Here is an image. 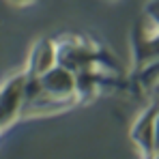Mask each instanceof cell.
<instances>
[{
	"instance_id": "7",
	"label": "cell",
	"mask_w": 159,
	"mask_h": 159,
	"mask_svg": "<svg viewBox=\"0 0 159 159\" xmlns=\"http://www.w3.org/2000/svg\"><path fill=\"white\" fill-rule=\"evenodd\" d=\"M151 159H159V151H157V153H155V155H153Z\"/></svg>"
},
{
	"instance_id": "4",
	"label": "cell",
	"mask_w": 159,
	"mask_h": 159,
	"mask_svg": "<svg viewBox=\"0 0 159 159\" xmlns=\"http://www.w3.org/2000/svg\"><path fill=\"white\" fill-rule=\"evenodd\" d=\"M56 65V43L50 39H41L30 52V78L43 75Z\"/></svg>"
},
{
	"instance_id": "8",
	"label": "cell",
	"mask_w": 159,
	"mask_h": 159,
	"mask_svg": "<svg viewBox=\"0 0 159 159\" xmlns=\"http://www.w3.org/2000/svg\"><path fill=\"white\" fill-rule=\"evenodd\" d=\"M15 2H30V0H15Z\"/></svg>"
},
{
	"instance_id": "3",
	"label": "cell",
	"mask_w": 159,
	"mask_h": 159,
	"mask_svg": "<svg viewBox=\"0 0 159 159\" xmlns=\"http://www.w3.org/2000/svg\"><path fill=\"white\" fill-rule=\"evenodd\" d=\"M159 112V101H153L140 112V116L131 125V140L140 151L142 159H151L157 153L155 146V118Z\"/></svg>"
},
{
	"instance_id": "6",
	"label": "cell",
	"mask_w": 159,
	"mask_h": 159,
	"mask_svg": "<svg viewBox=\"0 0 159 159\" xmlns=\"http://www.w3.org/2000/svg\"><path fill=\"white\" fill-rule=\"evenodd\" d=\"M155 146L159 151V112H157V118H155Z\"/></svg>"
},
{
	"instance_id": "2",
	"label": "cell",
	"mask_w": 159,
	"mask_h": 159,
	"mask_svg": "<svg viewBox=\"0 0 159 159\" xmlns=\"http://www.w3.org/2000/svg\"><path fill=\"white\" fill-rule=\"evenodd\" d=\"M37 82V88L50 97L54 101L62 103V106H71L75 99H78V90H75V73L69 71L67 67L62 65H54L52 69H48L43 75L34 78Z\"/></svg>"
},
{
	"instance_id": "5",
	"label": "cell",
	"mask_w": 159,
	"mask_h": 159,
	"mask_svg": "<svg viewBox=\"0 0 159 159\" xmlns=\"http://www.w3.org/2000/svg\"><path fill=\"white\" fill-rule=\"evenodd\" d=\"M144 17H146L148 24L159 28V0H148L144 4Z\"/></svg>"
},
{
	"instance_id": "1",
	"label": "cell",
	"mask_w": 159,
	"mask_h": 159,
	"mask_svg": "<svg viewBox=\"0 0 159 159\" xmlns=\"http://www.w3.org/2000/svg\"><path fill=\"white\" fill-rule=\"evenodd\" d=\"M56 62L67 67L73 73L90 71V69H106L112 73H118V62L110 60V56L103 52V48L88 43L78 37H69L62 43L56 45Z\"/></svg>"
}]
</instances>
